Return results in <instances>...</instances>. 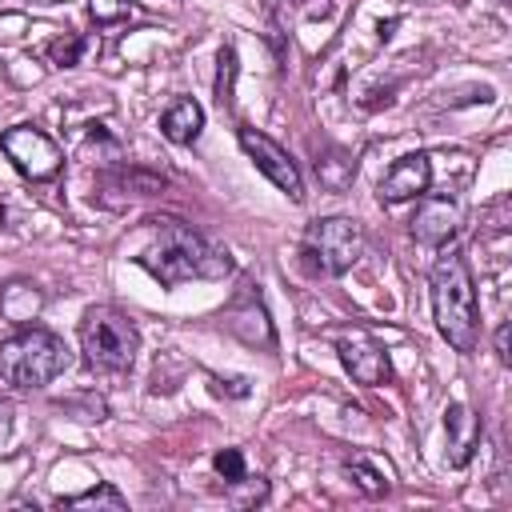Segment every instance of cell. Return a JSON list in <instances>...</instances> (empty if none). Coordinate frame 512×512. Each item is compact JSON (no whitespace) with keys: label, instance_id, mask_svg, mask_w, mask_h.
Listing matches in <instances>:
<instances>
[{"label":"cell","instance_id":"6da1fadb","mask_svg":"<svg viewBox=\"0 0 512 512\" xmlns=\"http://www.w3.org/2000/svg\"><path fill=\"white\" fill-rule=\"evenodd\" d=\"M152 224H156V232L136 252V264L152 280H160L164 288H176V284H188V280H220V276L232 272L228 252L208 244L192 224H184L176 216H164V220H152Z\"/></svg>","mask_w":512,"mask_h":512},{"label":"cell","instance_id":"7a4b0ae2","mask_svg":"<svg viewBox=\"0 0 512 512\" xmlns=\"http://www.w3.org/2000/svg\"><path fill=\"white\" fill-rule=\"evenodd\" d=\"M428 288H432L436 332L456 352L468 356L480 336V304H476V280H472L468 256L460 248H440V256L432 260V272H428Z\"/></svg>","mask_w":512,"mask_h":512},{"label":"cell","instance_id":"3957f363","mask_svg":"<svg viewBox=\"0 0 512 512\" xmlns=\"http://www.w3.org/2000/svg\"><path fill=\"white\" fill-rule=\"evenodd\" d=\"M64 368H68V348L48 328L24 324L8 340H0V380H8L12 388L36 392V388L52 384Z\"/></svg>","mask_w":512,"mask_h":512},{"label":"cell","instance_id":"277c9868","mask_svg":"<svg viewBox=\"0 0 512 512\" xmlns=\"http://www.w3.org/2000/svg\"><path fill=\"white\" fill-rule=\"evenodd\" d=\"M80 352L92 372H128L140 352V328L124 308L92 304L80 316Z\"/></svg>","mask_w":512,"mask_h":512},{"label":"cell","instance_id":"5b68a950","mask_svg":"<svg viewBox=\"0 0 512 512\" xmlns=\"http://www.w3.org/2000/svg\"><path fill=\"white\" fill-rule=\"evenodd\" d=\"M364 256V228L352 216H320L300 236V260L312 276H344Z\"/></svg>","mask_w":512,"mask_h":512},{"label":"cell","instance_id":"8992f818","mask_svg":"<svg viewBox=\"0 0 512 512\" xmlns=\"http://www.w3.org/2000/svg\"><path fill=\"white\" fill-rule=\"evenodd\" d=\"M0 152L32 184H44V180L60 176V168H64L60 144L44 128H36V124H12V128H4L0 132Z\"/></svg>","mask_w":512,"mask_h":512},{"label":"cell","instance_id":"52a82bcc","mask_svg":"<svg viewBox=\"0 0 512 512\" xmlns=\"http://www.w3.org/2000/svg\"><path fill=\"white\" fill-rule=\"evenodd\" d=\"M236 140H240V148H244V156L256 164V172L260 176H268L292 204H300L304 200V176H300V168H296V160L288 156V148H280L268 132H260V128H248V124H240L236 128Z\"/></svg>","mask_w":512,"mask_h":512},{"label":"cell","instance_id":"ba28073f","mask_svg":"<svg viewBox=\"0 0 512 512\" xmlns=\"http://www.w3.org/2000/svg\"><path fill=\"white\" fill-rule=\"evenodd\" d=\"M336 356H340L344 372H348L356 384H364V388H380V384H388V376H392L388 352H384V348L376 344V336H368L364 328L344 332V336L336 340Z\"/></svg>","mask_w":512,"mask_h":512},{"label":"cell","instance_id":"9c48e42d","mask_svg":"<svg viewBox=\"0 0 512 512\" xmlns=\"http://www.w3.org/2000/svg\"><path fill=\"white\" fill-rule=\"evenodd\" d=\"M224 324H228V332L232 336H240L244 344H252V348H276V328H272V320H268V308H264V300H260V292L252 288V284H244L240 292H236V300L228 304V312H224Z\"/></svg>","mask_w":512,"mask_h":512},{"label":"cell","instance_id":"30bf717a","mask_svg":"<svg viewBox=\"0 0 512 512\" xmlns=\"http://www.w3.org/2000/svg\"><path fill=\"white\" fill-rule=\"evenodd\" d=\"M460 204L452 200V196H420V204H416V212H412V220H408V228H412V236H416V244H428V248H444L456 232H460Z\"/></svg>","mask_w":512,"mask_h":512},{"label":"cell","instance_id":"8fae6325","mask_svg":"<svg viewBox=\"0 0 512 512\" xmlns=\"http://www.w3.org/2000/svg\"><path fill=\"white\" fill-rule=\"evenodd\" d=\"M428 188H432V156L408 152L384 172L376 196H380V204H404V200H420Z\"/></svg>","mask_w":512,"mask_h":512},{"label":"cell","instance_id":"7c38bea8","mask_svg":"<svg viewBox=\"0 0 512 512\" xmlns=\"http://www.w3.org/2000/svg\"><path fill=\"white\" fill-rule=\"evenodd\" d=\"M444 460L452 468H464L472 460V452L480 448V416L468 408V404H448L444 412Z\"/></svg>","mask_w":512,"mask_h":512},{"label":"cell","instance_id":"4fadbf2b","mask_svg":"<svg viewBox=\"0 0 512 512\" xmlns=\"http://www.w3.org/2000/svg\"><path fill=\"white\" fill-rule=\"evenodd\" d=\"M200 132H204V108H200L192 96H176V100L160 112V136H164L168 144L188 148V144L200 140Z\"/></svg>","mask_w":512,"mask_h":512},{"label":"cell","instance_id":"5bb4252c","mask_svg":"<svg viewBox=\"0 0 512 512\" xmlns=\"http://www.w3.org/2000/svg\"><path fill=\"white\" fill-rule=\"evenodd\" d=\"M164 176L160 172H148V168H108L104 176H100V192H120V200H116V208L124 204V200H136V196H156V192H164Z\"/></svg>","mask_w":512,"mask_h":512},{"label":"cell","instance_id":"9a60e30c","mask_svg":"<svg viewBox=\"0 0 512 512\" xmlns=\"http://www.w3.org/2000/svg\"><path fill=\"white\" fill-rule=\"evenodd\" d=\"M40 308H44V296H40L36 284H28V280H12V284L0 288V312H4V320H12L16 328L32 324V320L40 316Z\"/></svg>","mask_w":512,"mask_h":512},{"label":"cell","instance_id":"2e32d148","mask_svg":"<svg viewBox=\"0 0 512 512\" xmlns=\"http://www.w3.org/2000/svg\"><path fill=\"white\" fill-rule=\"evenodd\" d=\"M316 176L328 192H344L356 176V160L344 152V148H328V152H316Z\"/></svg>","mask_w":512,"mask_h":512},{"label":"cell","instance_id":"e0dca14e","mask_svg":"<svg viewBox=\"0 0 512 512\" xmlns=\"http://www.w3.org/2000/svg\"><path fill=\"white\" fill-rule=\"evenodd\" d=\"M60 508H108V512H124V508H128V500H124L112 484H96V488H88V492L64 496V500H60Z\"/></svg>","mask_w":512,"mask_h":512},{"label":"cell","instance_id":"ac0fdd59","mask_svg":"<svg viewBox=\"0 0 512 512\" xmlns=\"http://www.w3.org/2000/svg\"><path fill=\"white\" fill-rule=\"evenodd\" d=\"M216 104L220 108H232V92H236V72H240V56H236V48L232 44H224L220 48V56H216Z\"/></svg>","mask_w":512,"mask_h":512},{"label":"cell","instance_id":"d6986e66","mask_svg":"<svg viewBox=\"0 0 512 512\" xmlns=\"http://www.w3.org/2000/svg\"><path fill=\"white\" fill-rule=\"evenodd\" d=\"M344 472L352 476V484H356L364 496H384V492H388V480H384L368 460H348Z\"/></svg>","mask_w":512,"mask_h":512},{"label":"cell","instance_id":"ffe728a7","mask_svg":"<svg viewBox=\"0 0 512 512\" xmlns=\"http://www.w3.org/2000/svg\"><path fill=\"white\" fill-rule=\"evenodd\" d=\"M84 48H88V40L72 32V36H60V40L48 44V60H52L56 68H76L80 56H84Z\"/></svg>","mask_w":512,"mask_h":512},{"label":"cell","instance_id":"44dd1931","mask_svg":"<svg viewBox=\"0 0 512 512\" xmlns=\"http://www.w3.org/2000/svg\"><path fill=\"white\" fill-rule=\"evenodd\" d=\"M88 16L92 24H120L136 16V4L132 0H88Z\"/></svg>","mask_w":512,"mask_h":512},{"label":"cell","instance_id":"7402d4cb","mask_svg":"<svg viewBox=\"0 0 512 512\" xmlns=\"http://www.w3.org/2000/svg\"><path fill=\"white\" fill-rule=\"evenodd\" d=\"M212 468H216V476H224V484H240L248 476V464H244V452L240 448H220L212 456Z\"/></svg>","mask_w":512,"mask_h":512},{"label":"cell","instance_id":"603a6c76","mask_svg":"<svg viewBox=\"0 0 512 512\" xmlns=\"http://www.w3.org/2000/svg\"><path fill=\"white\" fill-rule=\"evenodd\" d=\"M212 384H216V392H228V396H248V380L244 376H212Z\"/></svg>","mask_w":512,"mask_h":512},{"label":"cell","instance_id":"cb8c5ba5","mask_svg":"<svg viewBox=\"0 0 512 512\" xmlns=\"http://www.w3.org/2000/svg\"><path fill=\"white\" fill-rule=\"evenodd\" d=\"M508 332H512L508 324L496 328V360H500V364H508Z\"/></svg>","mask_w":512,"mask_h":512},{"label":"cell","instance_id":"d4e9b609","mask_svg":"<svg viewBox=\"0 0 512 512\" xmlns=\"http://www.w3.org/2000/svg\"><path fill=\"white\" fill-rule=\"evenodd\" d=\"M8 432H12V408H8V404H0V444L8 440Z\"/></svg>","mask_w":512,"mask_h":512},{"label":"cell","instance_id":"484cf974","mask_svg":"<svg viewBox=\"0 0 512 512\" xmlns=\"http://www.w3.org/2000/svg\"><path fill=\"white\" fill-rule=\"evenodd\" d=\"M48 4H56V0H48Z\"/></svg>","mask_w":512,"mask_h":512},{"label":"cell","instance_id":"4316f807","mask_svg":"<svg viewBox=\"0 0 512 512\" xmlns=\"http://www.w3.org/2000/svg\"><path fill=\"white\" fill-rule=\"evenodd\" d=\"M268 4H276V0H268Z\"/></svg>","mask_w":512,"mask_h":512}]
</instances>
